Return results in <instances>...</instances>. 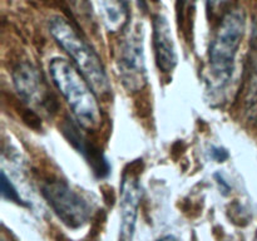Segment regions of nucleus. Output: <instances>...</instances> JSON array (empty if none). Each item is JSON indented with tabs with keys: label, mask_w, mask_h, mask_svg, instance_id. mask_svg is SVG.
<instances>
[{
	"label": "nucleus",
	"mask_w": 257,
	"mask_h": 241,
	"mask_svg": "<svg viewBox=\"0 0 257 241\" xmlns=\"http://www.w3.org/2000/svg\"><path fill=\"white\" fill-rule=\"evenodd\" d=\"M49 73L78 125L84 130H97L102 125V110L97 94L77 67L63 58H53L49 63Z\"/></svg>",
	"instance_id": "nucleus-1"
},
{
	"label": "nucleus",
	"mask_w": 257,
	"mask_h": 241,
	"mask_svg": "<svg viewBox=\"0 0 257 241\" xmlns=\"http://www.w3.org/2000/svg\"><path fill=\"white\" fill-rule=\"evenodd\" d=\"M245 29L246 18L241 9L231 10L221 20L208 49L207 82L213 92L225 89L230 83Z\"/></svg>",
	"instance_id": "nucleus-2"
},
{
	"label": "nucleus",
	"mask_w": 257,
	"mask_h": 241,
	"mask_svg": "<svg viewBox=\"0 0 257 241\" xmlns=\"http://www.w3.org/2000/svg\"><path fill=\"white\" fill-rule=\"evenodd\" d=\"M49 32L55 43L67 53L73 64L88 80L95 94H107L110 90V84L104 65L72 24L62 17H53L49 22Z\"/></svg>",
	"instance_id": "nucleus-3"
},
{
	"label": "nucleus",
	"mask_w": 257,
	"mask_h": 241,
	"mask_svg": "<svg viewBox=\"0 0 257 241\" xmlns=\"http://www.w3.org/2000/svg\"><path fill=\"white\" fill-rule=\"evenodd\" d=\"M42 195L53 212L67 227L77 230L89 221L92 207L65 181H48L42 186Z\"/></svg>",
	"instance_id": "nucleus-4"
},
{
	"label": "nucleus",
	"mask_w": 257,
	"mask_h": 241,
	"mask_svg": "<svg viewBox=\"0 0 257 241\" xmlns=\"http://www.w3.org/2000/svg\"><path fill=\"white\" fill-rule=\"evenodd\" d=\"M117 69L120 82L128 92H138L147 84L143 35L138 28L132 29V32L130 30L120 42Z\"/></svg>",
	"instance_id": "nucleus-5"
},
{
	"label": "nucleus",
	"mask_w": 257,
	"mask_h": 241,
	"mask_svg": "<svg viewBox=\"0 0 257 241\" xmlns=\"http://www.w3.org/2000/svg\"><path fill=\"white\" fill-rule=\"evenodd\" d=\"M141 198L142 190L137 176L125 172L120 182V241H131L135 235Z\"/></svg>",
	"instance_id": "nucleus-6"
},
{
	"label": "nucleus",
	"mask_w": 257,
	"mask_h": 241,
	"mask_svg": "<svg viewBox=\"0 0 257 241\" xmlns=\"http://www.w3.org/2000/svg\"><path fill=\"white\" fill-rule=\"evenodd\" d=\"M13 80L17 92L25 103L38 107L49 104V94L43 78L35 67L29 63H22L13 73Z\"/></svg>",
	"instance_id": "nucleus-7"
},
{
	"label": "nucleus",
	"mask_w": 257,
	"mask_h": 241,
	"mask_svg": "<svg viewBox=\"0 0 257 241\" xmlns=\"http://www.w3.org/2000/svg\"><path fill=\"white\" fill-rule=\"evenodd\" d=\"M153 49L156 64L162 73H171L178 64V54L167 18L157 14L153 18Z\"/></svg>",
	"instance_id": "nucleus-8"
},
{
	"label": "nucleus",
	"mask_w": 257,
	"mask_h": 241,
	"mask_svg": "<svg viewBox=\"0 0 257 241\" xmlns=\"http://www.w3.org/2000/svg\"><path fill=\"white\" fill-rule=\"evenodd\" d=\"M63 132L67 140L69 141L70 145L85 158L89 166L92 167L93 172L98 176L99 178L107 177L110 172V166L102 155L97 147L90 145L82 132H79L78 125H75L72 119L67 120L65 125L63 126Z\"/></svg>",
	"instance_id": "nucleus-9"
},
{
	"label": "nucleus",
	"mask_w": 257,
	"mask_h": 241,
	"mask_svg": "<svg viewBox=\"0 0 257 241\" xmlns=\"http://www.w3.org/2000/svg\"><path fill=\"white\" fill-rule=\"evenodd\" d=\"M103 23L108 32L122 30L130 19L127 0H99Z\"/></svg>",
	"instance_id": "nucleus-10"
},
{
	"label": "nucleus",
	"mask_w": 257,
	"mask_h": 241,
	"mask_svg": "<svg viewBox=\"0 0 257 241\" xmlns=\"http://www.w3.org/2000/svg\"><path fill=\"white\" fill-rule=\"evenodd\" d=\"M2 195L4 200L17 203L22 207H29V203L23 200L22 196L19 195L18 190L13 185L12 181L8 178V176L5 175L4 171H2Z\"/></svg>",
	"instance_id": "nucleus-11"
},
{
	"label": "nucleus",
	"mask_w": 257,
	"mask_h": 241,
	"mask_svg": "<svg viewBox=\"0 0 257 241\" xmlns=\"http://www.w3.org/2000/svg\"><path fill=\"white\" fill-rule=\"evenodd\" d=\"M210 155H211V157H212V160H215L216 162H218V163L225 162V161L228 158V156H230L226 148L217 147V146H213V147L211 148Z\"/></svg>",
	"instance_id": "nucleus-12"
},
{
	"label": "nucleus",
	"mask_w": 257,
	"mask_h": 241,
	"mask_svg": "<svg viewBox=\"0 0 257 241\" xmlns=\"http://www.w3.org/2000/svg\"><path fill=\"white\" fill-rule=\"evenodd\" d=\"M215 180H216V182H217L218 188H220L221 195H223V196L230 195V193H231V186L228 185L227 181H226L225 178L222 177V175H220V173H216Z\"/></svg>",
	"instance_id": "nucleus-13"
},
{
	"label": "nucleus",
	"mask_w": 257,
	"mask_h": 241,
	"mask_svg": "<svg viewBox=\"0 0 257 241\" xmlns=\"http://www.w3.org/2000/svg\"><path fill=\"white\" fill-rule=\"evenodd\" d=\"M207 3L211 9H218L225 3V0H207Z\"/></svg>",
	"instance_id": "nucleus-14"
},
{
	"label": "nucleus",
	"mask_w": 257,
	"mask_h": 241,
	"mask_svg": "<svg viewBox=\"0 0 257 241\" xmlns=\"http://www.w3.org/2000/svg\"><path fill=\"white\" fill-rule=\"evenodd\" d=\"M157 241H176V237L172 235H166V236H162V237L158 238Z\"/></svg>",
	"instance_id": "nucleus-15"
},
{
	"label": "nucleus",
	"mask_w": 257,
	"mask_h": 241,
	"mask_svg": "<svg viewBox=\"0 0 257 241\" xmlns=\"http://www.w3.org/2000/svg\"><path fill=\"white\" fill-rule=\"evenodd\" d=\"M137 3H138V7H140L141 9L147 10V3H146V0H137Z\"/></svg>",
	"instance_id": "nucleus-16"
},
{
	"label": "nucleus",
	"mask_w": 257,
	"mask_h": 241,
	"mask_svg": "<svg viewBox=\"0 0 257 241\" xmlns=\"http://www.w3.org/2000/svg\"><path fill=\"white\" fill-rule=\"evenodd\" d=\"M188 2H190V0H178V3L181 4V7H185Z\"/></svg>",
	"instance_id": "nucleus-17"
}]
</instances>
